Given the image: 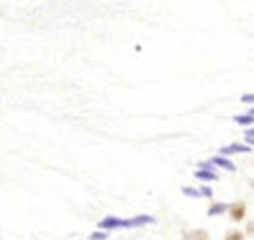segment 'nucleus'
<instances>
[{"label":"nucleus","mask_w":254,"mask_h":240,"mask_svg":"<svg viewBox=\"0 0 254 240\" xmlns=\"http://www.w3.org/2000/svg\"><path fill=\"white\" fill-rule=\"evenodd\" d=\"M234 121L238 125H254V115L246 113V115H234Z\"/></svg>","instance_id":"nucleus-9"},{"label":"nucleus","mask_w":254,"mask_h":240,"mask_svg":"<svg viewBox=\"0 0 254 240\" xmlns=\"http://www.w3.org/2000/svg\"><path fill=\"white\" fill-rule=\"evenodd\" d=\"M149 222H153V216H137V218H131V220H121V218H115V216H107L99 222V228L101 230H113V228L141 226V224H149Z\"/></svg>","instance_id":"nucleus-1"},{"label":"nucleus","mask_w":254,"mask_h":240,"mask_svg":"<svg viewBox=\"0 0 254 240\" xmlns=\"http://www.w3.org/2000/svg\"><path fill=\"white\" fill-rule=\"evenodd\" d=\"M194 177H198V179H202V180H214V179H216V173H214L212 169H204V167H200V169L194 173Z\"/></svg>","instance_id":"nucleus-7"},{"label":"nucleus","mask_w":254,"mask_h":240,"mask_svg":"<svg viewBox=\"0 0 254 240\" xmlns=\"http://www.w3.org/2000/svg\"><path fill=\"white\" fill-rule=\"evenodd\" d=\"M183 240H210V234L204 228H194V230L183 232Z\"/></svg>","instance_id":"nucleus-4"},{"label":"nucleus","mask_w":254,"mask_h":240,"mask_svg":"<svg viewBox=\"0 0 254 240\" xmlns=\"http://www.w3.org/2000/svg\"><path fill=\"white\" fill-rule=\"evenodd\" d=\"M242 103H254V93H244L242 95Z\"/></svg>","instance_id":"nucleus-11"},{"label":"nucleus","mask_w":254,"mask_h":240,"mask_svg":"<svg viewBox=\"0 0 254 240\" xmlns=\"http://www.w3.org/2000/svg\"><path fill=\"white\" fill-rule=\"evenodd\" d=\"M244 234H246V236H252V234H254V222H248V224H246Z\"/></svg>","instance_id":"nucleus-12"},{"label":"nucleus","mask_w":254,"mask_h":240,"mask_svg":"<svg viewBox=\"0 0 254 240\" xmlns=\"http://www.w3.org/2000/svg\"><path fill=\"white\" fill-rule=\"evenodd\" d=\"M246 137H254V127L252 129H246Z\"/></svg>","instance_id":"nucleus-14"},{"label":"nucleus","mask_w":254,"mask_h":240,"mask_svg":"<svg viewBox=\"0 0 254 240\" xmlns=\"http://www.w3.org/2000/svg\"><path fill=\"white\" fill-rule=\"evenodd\" d=\"M226 212H228V216H230L232 222H242L246 218V202H242V200L232 202V204H228V210Z\"/></svg>","instance_id":"nucleus-2"},{"label":"nucleus","mask_w":254,"mask_h":240,"mask_svg":"<svg viewBox=\"0 0 254 240\" xmlns=\"http://www.w3.org/2000/svg\"><path fill=\"white\" fill-rule=\"evenodd\" d=\"M105 236H107L105 232H93L89 238H91V240H105Z\"/></svg>","instance_id":"nucleus-10"},{"label":"nucleus","mask_w":254,"mask_h":240,"mask_svg":"<svg viewBox=\"0 0 254 240\" xmlns=\"http://www.w3.org/2000/svg\"><path fill=\"white\" fill-rule=\"evenodd\" d=\"M246 113H250V115H254V107H250V109H248Z\"/></svg>","instance_id":"nucleus-16"},{"label":"nucleus","mask_w":254,"mask_h":240,"mask_svg":"<svg viewBox=\"0 0 254 240\" xmlns=\"http://www.w3.org/2000/svg\"><path fill=\"white\" fill-rule=\"evenodd\" d=\"M200 188H202V190H200V194H202V196H208V198L212 196V190H210V186H200Z\"/></svg>","instance_id":"nucleus-13"},{"label":"nucleus","mask_w":254,"mask_h":240,"mask_svg":"<svg viewBox=\"0 0 254 240\" xmlns=\"http://www.w3.org/2000/svg\"><path fill=\"white\" fill-rule=\"evenodd\" d=\"M248 151H250V145L232 143V145H228V147H222V149L218 151V155H224V157H228V155H234V153H248Z\"/></svg>","instance_id":"nucleus-3"},{"label":"nucleus","mask_w":254,"mask_h":240,"mask_svg":"<svg viewBox=\"0 0 254 240\" xmlns=\"http://www.w3.org/2000/svg\"><path fill=\"white\" fill-rule=\"evenodd\" d=\"M212 163L216 165V167H220V169H224V171H234V165L228 161V157H224V155H218V157H214L212 159Z\"/></svg>","instance_id":"nucleus-5"},{"label":"nucleus","mask_w":254,"mask_h":240,"mask_svg":"<svg viewBox=\"0 0 254 240\" xmlns=\"http://www.w3.org/2000/svg\"><path fill=\"white\" fill-rule=\"evenodd\" d=\"M224 240H246V234H244L242 230L232 228V230H228V232L224 234Z\"/></svg>","instance_id":"nucleus-8"},{"label":"nucleus","mask_w":254,"mask_h":240,"mask_svg":"<svg viewBox=\"0 0 254 240\" xmlns=\"http://www.w3.org/2000/svg\"><path fill=\"white\" fill-rule=\"evenodd\" d=\"M228 210V204H224V202H214V204H210V208L206 210V214L208 216H218V214H224Z\"/></svg>","instance_id":"nucleus-6"},{"label":"nucleus","mask_w":254,"mask_h":240,"mask_svg":"<svg viewBox=\"0 0 254 240\" xmlns=\"http://www.w3.org/2000/svg\"><path fill=\"white\" fill-rule=\"evenodd\" d=\"M246 145H254V137H246Z\"/></svg>","instance_id":"nucleus-15"}]
</instances>
